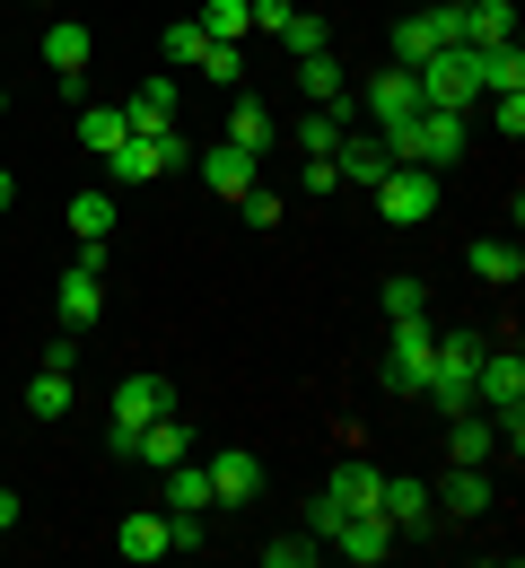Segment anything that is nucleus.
<instances>
[{
  "mask_svg": "<svg viewBox=\"0 0 525 568\" xmlns=\"http://www.w3.org/2000/svg\"><path fill=\"white\" fill-rule=\"evenodd\" d=\"M464 141H473V132H464V114H455V105H421L403 132H385L394 166H455V158H464Z\"/></svg>",
  "mask_w": 525,
  "mask_h": 568,
  "instance_id": "1",
  "label": "nucleus"
},
{
  "mask_svg": "<svg viewBox=\"0 0 525 568\" xmlns=\"http://www.w3.org/2000/svg\"><path fill=\"white\" fill-rule=\"evenodd\" d=\"M430 358H438V324H430V315H394V342H385V394H421V385H430Z\"/></svg>",
  "mask_w": 525,
  "mask_h": 568,
  "instance_id": "2",
  "label": "nucleus"
},
{
  "mask_svg": "<svg viewBox=\"0 0 525 568\" xmlns=\"http://www.w3.org/2000/svg\"><path fill=\"white\" fill-rule=\"evenodd\" d=\"M368 202L394 219V227H421V219L438 211V166H385L368 184Z\"/></svg>",
  "mask_w": 525,
  "mask_h": 568,
  "instance_id": "3",
  "label": "nucleus"
},
{
  "mask_svg": "<svg viewBox=\"0 0 525 568\" xmlns=\"http://www.w3.org/2000/svg\"><path fill=\"white\" fill-rule=\"evenodd\" d=\"M447 44H464V9H447V0H430V9H412V18L394 27V62H403V71L430 62V53H447Z\"/></svg>",
  "mask_w": 525,
  "mask_h": 568,
  "instance_id": "4",
  "label": "nucleus"
},
{
  "mask_svg": "<svg viewBox=\"0 0 525 568\" xmlns=\"http://www.w3.org/2000/svg\"><path fill=\"white\" fill-rule=\"evenodd\" d=\"M105 166H114V184H158L166 166H184V141H175V123H166V132H132Z\"/></svg>",
  "mask_w": 525,
  "mask_h": 568,
  "instance_id": "5",
  "label": "nucleus"
},
{
  "mask_svg": "<svg viewBox=\"0 0 525 568\" xmlns=\"http://www.w3.org/2000/svg\"><path fill=\"white\" fill-rule=\"evenodd\" d=\"M97 315H105V236H97V245H79V263L71 272H62V324H97Z\"/></svg>",
  "mask_w": 525,
  "mask_h": 568,
  "instance_id": "6",
  "label": "nucleus"
},
{
  "mask_svg": "<svg viewBox=\"0 0 525 568\" xmlns=\"http://www.w3.org/2000/svg\"><path fill=\"white\" fill-rule=\"evenodd\" d=\"M412 79H421V105H473L482 88H473V53L464 44H447V53H430V62H412Z\"/></svg>",
  "mask_w": 525,
  "mask_h": 568,
  "instance_id": "7",
  "label": "nucleus"
},
{
  "mask_svg": "<svg viewBox=\"0 0 525 568\" xmlns=\"http://www.w3.org/2000/svg\"><path fill=\"white\" fill-rule=\"evenodd\" d=\"M105 412H114V428H141V420H166V412H175V385H166V376H158V367H132V376H123V385H114V403H105Z\"/></svg>",
  "mask_w": 525,
  "mask_h": 568,
  "instance_id": "8",
  "label": "nucleus"
},
{
  "mask_svg": "<svg viewBox=\"0 0 525 568\" xmlns=\"http://www.w3.org/2000/svg\"><path fill=\"white\" fill-rule=\"evenodd\" d=\"M202 184L236 211V202L263 184V158H254V149H236V141H211V149H202Z\"/></svg>",
  "mask_w": 525,
  "mask_h": 568,
  "instance_id": "9",
  "label": "nucleus"
},
{
  "mask_svg": "<svg viewBox=\"0 0 525 568\" xmlns=\"http://www.w3.org/2000/svg\"><path fill=\"white\" fill-rule=\"evenodd\" d=\"M360 114H368V132H403V123L421 114V79L412 71H376L368 97H360Z\"/></svg>",
  "mask_w": 525,
  "mask_h": 568,
  "instance_id": "10",
  "label": "nucleus"
},
{
  "mask_svg": "<svg viewBox=\"0 0 525 568\" xmlns=\"http://www.w3.org/2000/svg\"><path fill=\"white\" fill-rule=\"evenodd\" d=\"M114 455H132V464H150V473H166L175 455H193V437H184V420L166 412V420H141V428H114Z\"/></svg>",
  "mask_w": 525,
  "mask_h": 568,
  "instance_id": "11",
  "label": "nucleus"
},
{
  "mask_svg": "<svg viewBox=\"0 0 525 568\" xmlns=\"http://www.w3.org/2000/svg\"><path fill=\"white\" fill-rule=\"evenodd\" d=\"M202 473H211V507H254L263 498V455H245V446H220Z\"/></svg>",
  "mask_w": 525,
  "mask_h": 568,
  "instance_id": "12",
  "label": "nucleus"
},
{
  "mask_svg": "<svg viewBox=\"0 0 525 568\" xmlns=\"http://www.w3.org/2000/svg\"><path fill=\"white\" fill-rule=\"evenodd\" d=\"M376 507H385L394 534H438V498H430V481H412V473H385Z\"/></svg>",
  "mask_w": 525,
  "mask_h": 568,
  "instance_id": "13",
  "label": "nucleus"
},
{
  "mask_svg": "<svg viewBox=\"0 0 525 568\" xmlns=\"http://www.w3.org/2000/svg\"><path fill=\"white\" fill-rule=\"evenodd\" d=\"M324 542H333L342 560H360V568H368V560H394V542H403V534L385 525V507H368V516H342V525H333Z\"/></svg>",
  "mask_w": 525,
  "mask_h": 568,
  "instance_id": "14",
  "label": "nucleus"
},
{
  "mask_svg": "<svg viewBox=\"0 0 525 568\" xmlns=\"http://www.w3.org/2000/svg\"><path fill=\"white\" fill-rule=\"evenodd\" d=\"M473 53V88L482 97H517L525 88V44H464Z\"/></svg>",
  "mask_w": 525,
  "mask_h": 568,
  "instance_id": "15",
  "label": "nucleus"
},
{
  "mask_svg": "<svg viewBox=\"0 0 525 568\" xmlns=\"http://www.w3.org/2000/svg\"><path fill=\"white\" fill-rule=\"evenodd\" d=\"M491 490H499V481H491V464H455L447 481H430V498H438L447 516H491Z\"/></svg>",
  "mask_w": 525,
  "mask_h": 568,
  "instance_id": "16",
  "label": "nucleus"
},
{
  "mask_svg": "<svg viewBox=\"0 0 525 568\" xmlns=\"http://www.w3.org/2000/svg\"><path fill=\"white\" fill-rule=\"evenodd\" d=\"M385 166H394L385 132H342V149H333V175H342V184H376Z\"/></svg>",
  "mask_w": 525,
  "mask_h": 568,
  "instance_id": "17",
  "label": "nucleus"
},
{
  "mask_svg": "<svg viewBox=\"0 0 525 568\" xmlns=\"http://www.w3.org/2000/svg\"><path fill=\"white\" fill-rule=\"evenodd\" d=\"M351 132V97H333V105H306L299 114V158H333Z\"/></svg>",
  "mask_w": 525,
  "mask_h": 568,
  "instance_id": "18",
  "label": "nucleus"
},
{
  "mask_svg": "<svg viewBox=\"0 0 525 568\" xmlns=\"http://www.w3.org/2000/svg\"><path fill=\"white\" fill-rule=\"evenodd\" d=\"M114 542H123V560H166V551H175V534H166V507L123 516V525H114Z\"/></svg>",
  "mask_w": 525,
  "mask_h": 568,
  "instance_id": "19",
  "label": "nucleus"
},
{
  "mask_svg": "<svg viewBox=\"0 0 525 568\" xmlns=\"http://www.w3.org/2000/svg\"><path fill=\"white\" fill-rule=\"evenodd\" d=\"M123 123H132V132H166V123H175V79L166 71L141 79V88L123 97Z\"/></svg>",
  "mask_w": 525,
  "mask_h": 568,
  "instance_id": "20",
  "label": "nucleus"
},
{
  "mask_svg": "<svg viewBox=\"0 0 525 568\" xmlns=\"http://www.w3.org/2000/svg\"><path fill=\"white\" fill-rule=\"evenodd\" d=\"M473 281H491V288H508V281H525V254H517V236H473Z\"/></svg>",
  "mask_w": 525,
  "mask_h": 568,
  "instance_id": "21",
  "label": "nucleus"
},
{
  "mask_svg": "<svg viewBox=\"0 0 525 568\" xmlns=\"http://www.w3.org/2000/svg\"><path fill=\"white\" fill-rule=\"evenodd\" d=\"M376 490H385V473H376V464H342V473L324 481V498H333L342 516H368V507H376Z\"/></svg>",
  "mask_w": 525,
  "mask_h": 568,
  "instance_id": "22",
  "label": "nucleus"
},
{
  "mask_svg": "<svg viewBox=\"0 0 525 568\" xmlns=\"http://www.w3.org/2000/svg\"><path fill=\"white\" fill-rule=\"evenodd\" d=\"M228 141L263 158V149L281 141V123H272V105H263V97H236V105H228Z\"/></svg>",
  "mask_w": 525,
  "mask_h": 568,
  "instance_id": "23",
  "label": "nucleus"
},
{
  "mask_svg": "<svg viewBox=\"0 0 525 568\" xmlns=\"http://www.w3.org/2000/svg\"><path fill=\"white\" fill-rule=\"evenodd\" d=\"M464 44H517V0H473L464 9Z\"/></svg>",
  "mask_w": 525,
  "mask_h": 568,
  "instance_id": "24",
  "label": "nucleus"
},
{
  "mask_svg": "<svg viewBox=\"0 0 525 568\" xmlns=\"http://www.w3.org/2000/svg\"><path fill=\"white\" fill-rule=\"evenodd\" d=\"M158 498H166V507H211V473H202L193 455H175V464L158 473Z\"/></svg>",
  "mask_w": 525,
  "mask_h": 568,
  "instance_id": "25",
  "label": "nucleus"
},
{
  "mask_svg": "<svg viewBox=\"0 0 525 568\" xmlns=\"http://www.w3.org/2000/svg\"><path fill=\"white\" fill-rule=\"evenodd\" d=\"M79 141L97 149V158H114V149L132 141V123H123V105H79Z\"/></svg>",
  "mask_w": 525,
  "mask_h": 568,
  "instance_id": "26",
  "label": "nucleus"
},
{
  "mask_svg": "<svg viewBox=\"0 0 525 568\" xmlns=\"http://www.w3.org/2000/svg\"><path fill=\"white\" fill-rule=\"evenodd\" d=\"M193 18H202V36H211V44H236V36L254 27V0H202Z\"/></svg>",
  "mask_w": 525,
  "mask_h": 568,
  "instance_id": "27",
  "label": "nucleus"
},
{
  "mask_svg": "<svg viewBox=\"0 0 525 568\" xmlns=\"http://www.w3.org/2000/svg\"><path fill=\"white\" fill-rule=\"evenodd\" d=\"M44 62H53V71H88V27H79V18H53V27H44Z\"/></svg>",
  "mask_w": 525,
  "mask_h": 568,
  "instance_id": "28",
  "label": "nucleus"
},
{
  "mask_svg": "<svg viewBox=\"0 0 525 568\" xmlns=\"http://www.w3.org/2000/svg\"><path fill=\"white\" fill-rule=\"evenodd\" d=\"M27 412H36V420H62V412H71V376H62V367H36V385H27Z\"/></svg>",
  "mask_w": 525,
  "mask_h": 568,
  "instance_id": "29",
  "label": "nucleus"
},
{
  "mask_svg": "<svg viewBox=\"0 0 525 568\" xmlns=\"http://www.w3.org/2000/svg\"><path fill=\"white\" fill-rule=\"evenodd\" d=\"M299 88L315 97V105H333V97H342V62H333V44H324V53H299Z\"/></svg>",
  "mask_w": 525,
  "mask_h": 568,
  "instance_id": "30",
  "label": "nucleus"
},
{
  "mask_svg": "<svg viewBox=\"0 0 525 568\" xmlns=\"http://www.w3.org/2000/svg\"><path fill=\"white\" fill-rule=\"evenodd\" d=\"M62 219H71V236H79V245H97V236L114 227V193H79Z\"/></svg>",
  "mask_w": 525,
  "mask_h": 568,
  "instance_id": "31",
  "label": "nucleus"
},
{
  "mask_svg": "<svg viewBox=\"0 0 525 568\" xmlns=\"http://www.w3.org/2000/svg\"><path fill=\"white\" fill-rule=\"evenodd\" d=\"M447 446H455V464H491V455H499V437H491V420H482V412H464Z\"/></svg>",
  "mask_w": 525,
  "mask_h": 568,
  "instance_id": "32",
  "label": "nucleus"
},
{
  "mask_svg": "<svg viewBox=\"0 0 525 568\" xmlns=\"http://www.w3.org/2000/svg\"><path fill=\"white\" fill-rule=\"evenodd\" d=\"M315 560H324L315 534H272V542H263V568H315Z\"/></svg>",
  "mask_w": 525,
  "mask_h": 568,
  "instance_id": "33",
  "label": "nucleus"
},
{
  "mask_svg": "<svg viewBox=\"0 0 525 568\" xmlns=\"http://www.w3.org/2000/svg\"><path fill=\"white\" fill-rule=\"evenodd\" d=\"M394 315H430V281H421V272H394V281H385V324H394Z\"/></svg>",
  "mask_w": 525,
  "mask_h": 568,
  "instance_id": "34",
  "label": "nucleus"
},
{
  "mask_svg": "<svg viewBox=\"0 0 525 568\" xmlns=\"http://www.w3.org/2000/svg\"><path fill=\"white\" fill-rule=\"evenodd\" d=\"M202 53H211V36H202V18H175V27H166V62H184V71H193Z\"/></svg>",
  "mask_w": 525,
  "mask_h": 568,
  "instance_id": "35",
  "label": "nucleus"
},
{
  "mask_svg": "<svg viewBox=\"0 0 525 568\" xmlns=\"http://www.w3.org/2000/svg\"><path fill=\"white\" fill-rule=\"evenodd\" d=\"M324 44H333V36H324V18H290V27H281V53H290V62H299V53H324Z\"/></svg>",
  "mask_w": 525,
  "mask_h": 568,
  "instance_id": "36",
  "label": "nucleus"
},
{
  "mask_svg": "<svg viewBox=\"0 0 525 568\" xmlns=\"http://www.w3.org/2000/svg\"><path fill=\"white\" fill-rule=\"evenodd\" d=\"M236 211L254 219V227H281V219H290V202H281V193H272V184H254V193H245V202H236Z\"/></svg>",
  "mask_w": 525,
  "mask_h": 568,
  "instance_id": "37",
  "label": "nucleus"
},
{
  "mask_svg": "<svg viewBox=\"0 0 525 568\" xmlns=\"http://www.w3.org/2000/svg\"><path fill=\"white\" fill-rule=\"evenodd\" d=\"M193 71H211L220 88H236V79H245V53H236V44H211V53L193 62Z\"/></svg>",
  "mask_w": 525,
  "mask_h": 568,
  "instance_id": "38",
  "label": "nucleus"
},
{
  "mask_svg": "<svg viewBox=\"0 0 525 568\" xmlns=\"http://www.w3.org/2000/svg\"><path fill=\"white\" fill-rule=\"evenodd\" d=\"M491 123H499V141H525V88L517 97H491Z\"/></svg>",
  "mask_w": 525,
  "mask_h": 568,
  "instance_id": "39",
  "label": "nucleus"
},
{
  "mask_svg": "<svg viewBox=\"0 0 525 568\" xmlns=\"http://www.w3.org/2000/svg\"><path fill=\"white\" fill-rule=\"evenodd\" d=\"M290 18H299V0H254V27H263L272 44H281V27H290Z\"/></svg>",
  "mask_w": 525,
  "mask_h": 568,
  "instance_id": "40",
  "label": "nucleus"
},
{
  "mask_svg": "<svg viewBox=\"0 0 525 568\" xmlns=\"http://www.w3.org/2000/svg\"><path fill=\"white\" fill-rule=\"evenodd\" d=\"M44 367H62V376H71V367H79V333H71V324H62L53 342H44Z\"/></svg>",
  "mask_w": 525,
  "mask_h": 568,
  "instance_id": "41",
  "label": "nucleus"
},
{
  "mask_svg": "<svg viewBox=\"0 0 525 568\" xmlns=\"http://www.w3.org/2000/svg\"><path fill=\"white\" fill-rule=\"evenodd\" d=\"M9 525H18V490H0V534H9Z\"/></svg>",
  "mask_w": 525,
  "mask_h": 568,
  "instance_id": "42",
  "label": "nucleus"
},
{
  "mask_svg": "<svg viewBox=\"0 0 525 568\" xmlns=\"http://www.w3.org/2000/svg\"><path fill=\"white\" fill-rule=\"evenodd\" d=\"M9 202H18V175H9V166H0V211H9Z\"/></svg>",
  "mask_w": 525,
  "mask_h": 568,
  "instance_id": "43",
  "label": "nucleus"
},
{
  "mask_svg": "<svg viewBox=\"0 0 525 568\" xmlns=\"http://www.w3.org/2000/svg\"><path fill=\"white\" fill-rule=\"evenodd\" d=\"M0 114H9V88H0Z\"/></svg>",
  "mask_w": 525,
  "mask_h": 568,
  "instance_id": "44",
  "label": "nucleus"
},
{
  "mask_svg": "<svg viewBox=\"0 0 525 568\" xmlns=\"http://www.w3.org/2000/svg\"><path fill=\"white\" fill-rule=\"evenodd\" d=\"M447 9H473V0H447Z\"/></svg>",
  "mask_w": 525,
  "mask_h": 568,
  "instance_id": "45",
  "label": "nucleus"
}]
</instances>
